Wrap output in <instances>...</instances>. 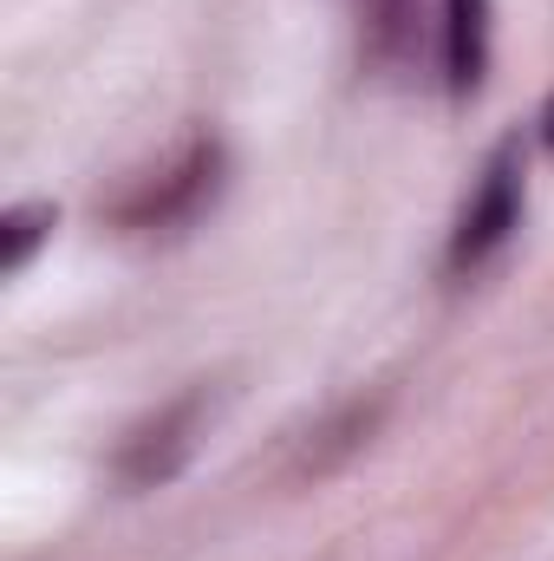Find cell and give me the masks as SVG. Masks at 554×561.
<instances>
[{"instance_id": "6da1fadb", "label": "cell", "mask_w": 554, "mask_h": 561, "mask_svg": "<svg viewBox=\"0 0 554 561\" xmlns=\"http://www.w3.org/2000/svg\"><path fill=\"white\" fill-rule=\"evenodd\" d=\"M522 222V144L509 138L496 157H489V170H483V183H476V196L463 203V216H457V236H450V268H483L503 242H509V229Z\"/></svg>"}, {"instance_id": "7a4b0ae2", "label": "cell", "mask_w": 554, "mask_h": 561, "mask_svg": "<svg viewBox=\"0 0 554 561\" xmlns=\"http://www.w3.org/2000/svg\"><path fill=\"white\" fill-rule=\"evenodd\" d=\"M216 170H222V150L216 144H189L157 183H143L138 196L125 203V222H138V229H163V222H183L209 190H216Z\"/></svg>"}, {"instance_id": "3957f363", "label": "cell", "mask_w": 554, "mask_h": 561, "mask_svg": "<svg viewBox=\"0 0 554 561\" xmlns=\"http://www.w3.org/2000/svg\"><path fill=\"white\" fill-rule=\"evenodd\" d=\"M189 424H196V405H176L157 424H143L138 437H131V450H125V477L131 483H163L189 457Z\"/></svg>"}, {"instance_id": "277c9868", "label": "cell", "mask_w": 554, "mask_h": 561, "mask_svg": "<svg viewBox=\"0 0 554 561\" xmlns=\"http://www.w3.org/2000/svg\"><path fill=\"white\" fill-rule=\"evenodd\" d=\"M443 53H450V85L470 92L483 79V66H489V0H450Z\"/></svg>"}, {"instance_id": "5b68a950", "label": "cell", "mask_w": 554, "mask_h": 561, "mask_svg": "<svg viewBox=\"0 0 554 561\" xmlns=\"http://www.w3.org/2000/svg\"><path fill=\"white\" fill-rule=\"evenodd\" d=\"M46 229H53V203H20V209H7V216H0V275H20L26 255L46 242Z\"/></svg>"}, {"instance_id": "8992f818", "label": "cell", "mask_w": 554, "mask_h": 561, "mask_svg": "<svg viewBox=\"0 0 554 561\" xmlns=\"http://www.w3.org/2000/svg\"><path fill=\"white\" fill-rule=\"evenodd\" d=\"M359 20H366L372 53H399L412 33V0H359Z\"/></svg>"}, {"instance_id": "52a82bcc", "label": "cell", "mask_w": 554, "mask_h": 561, "mask_svg": "<svg viewBox=\"0 0 554 561\" xmlns=\"http://www.w3.org/2000/svg\"><path fill=\"white\" fill-rule=\"evenodd\" d=\"M549 144H554V112H549Z\"/></svg>"}]
</instances>
